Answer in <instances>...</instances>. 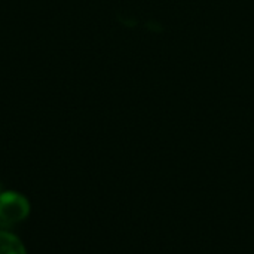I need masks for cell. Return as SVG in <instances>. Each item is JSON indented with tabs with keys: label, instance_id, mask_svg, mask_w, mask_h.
Segmentation results:
<instances>
[{
	"label": "cell",
	"instance_id": "cell-2",
	"mask_svg": "<svg viewBox=\"0 0 254 254\" xmlns=\"http://www.w3.org/2000/svg\"><path fill=\"white\" fill-rule=\"evenodd\" d=\"M0 254H27L22 243L10 232L0 231Z\"/></svg>",
	"mask_w": 254,
	"mask_h": 254
},
{
	"label": "cell",
	"instance_id": "cell-3",
	"mask_svg": "<svg viewBox=\"0 0 254 254\" xmlns=\"http://www.w3.org/2000/svg\"><path fill=\"white\" fill-rule=\"evenodd\" d=\"M0 193H1V192H0Z\"/></svg>",
	"mask_w": 254,
	"mask_h": 254
},
{
	"label": "cell",
	"instance_id": "cell-1",
	"mask_svg": "<svg viewBox=\"0 0 254 254\" xmlns=\"http://www.w3.org/2000/svg\"><path fill=\"white\" fill-rule=\"evenodd\" d=\"M30 213V204L25 196L16 192L0 193V222L3 225H16Z\"/></svg>",
	"mask_w": 254,
	"mask_h": 254
}]
</instances>
